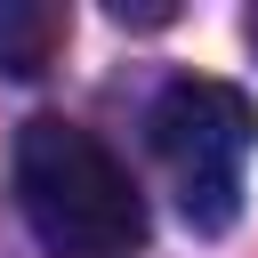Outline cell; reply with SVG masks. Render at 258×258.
<instances>
[{
	"mask_svg": "<svg viewBox=\"0 0 258 258\" xmlns=\"http://www.w3.org/2000/svg\"><path fill=\"white\" fill-rule=\"evenodd\" d=\"M169 0H113V24H169Z\"/></svg>",
	"mask_w": 258,
	"mask_h": 258,
	"instance_id": "cell-4",
	"label": "cell"
},
{
	"mask_svg": "<svg viewBox=\"0 0 258 258\" xmlns=\"http://www.w3.org/2000/svg\"><path fill=\"white\" fill-rule=\"evenodd\" d=\"M16 210L48 258H137L145 250V194L113 161V145L64 113L16 129Z\"/></svg>",
	"mask_w": 258,
	"mask_h": 258,
	"instance_id": "cell-1",
	"label": "cell"
},
{
	"mask_svg": "<svg viewBox=\"0 0 258 258\" xmlns=\"http://www.w3.org/2000/svg\"><path fill=\"white\" fill-rule=\"evenodd\" d=\"M153 161L169 177V202L194 234H226L242 218V185H250V153H258V105L234 81L210 73H177L153 113Z\"/></svg>",
	"mask_w": 258,
	"mask_h": 258,
	"instance_id": "cell-2",
	"label": "cell"
},
{
	"mask_svg": "<svg viewBox=\"0 0 258 258\" xmlns=\"http://www.w3.org/2000/svg\"><path fill=\"white\" fill-rule=\"evenodd\" d=\"M64 32H73V16L56 0H0V73L40 81L56 64V48H64Z\"/></svg>",
	"mask_w": 258,
	"mask_h": 258,
	"instance_id": "cell-3",
	"label": "cell"
},
{
	"mask_svg": "<svg viewBox=\"0 0 258 258\" xmlns=\"http://www.w3.org/2000/svg\"><path fill=\"white\" fill-rule=\"evenodd\" d=\"M242 32H250V48H258V8H250V16H242Z\"/></svg>",
	"mask_w": 258,
	"mask_h": 258,
	"instance_id": "cell-5",
	"label": "cell"
}]
</instances>
